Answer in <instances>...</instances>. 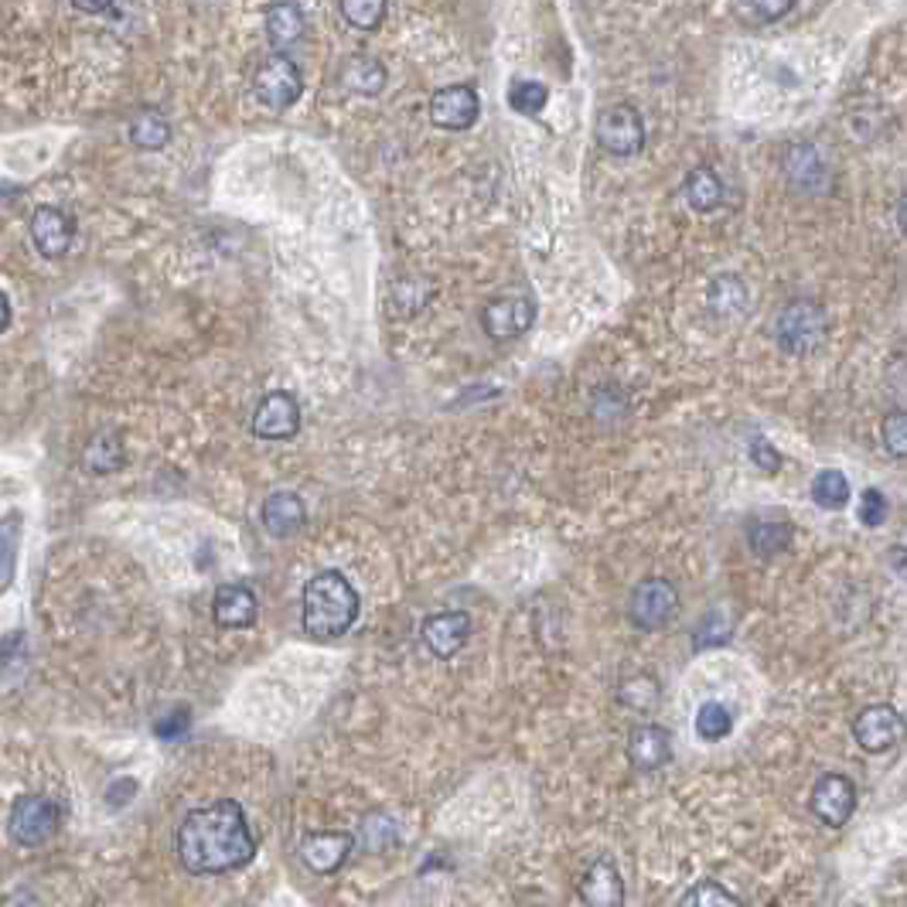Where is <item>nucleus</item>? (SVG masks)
<instances>
[{
    "label": "nucleus",
    "mask_w": 907,
    "mask_h": 907,
    "mask_svg": "<svg viewBox=\"0 0 907 907\" xmlns=\"http://www.w3.org/2000/svg\"><path fill=\"white\" fill-rule=\"evenodd\" d=\"M546 99H549V92H546V86L536 83V79H518V83H512V89H509V107H512L515 113H522V117H536V113L546 107Z\"/></svg>",
    "instance_id": "nucleus-32"
},
{
    "label": "nucleus",
    "mask_w": 907,
    "mask_h": 907,
    "mask_svg": "<svg viewBox=\"0 0 907 907\" xmlns=\"http://www.w3.org/2000/svg\"><path fill=\"white\" fill-rule=\"evenodd\" d=\"M304 34V11L297 4H291V0H281V4H273L266 11V39L273 45H294L297 39Z\"/></svg>",
    "instance_id": "nucleus-23"
},
{
    "label": "nucleus",
    "mask_w": 907,
    "mask_h": 907,
    "mask_svg": "<svg viewBox=\"0 0 907 907\" xmlns=\"http://www.w3.org/2000/svg\"><path fill=\"white\" fill-rule=\"evenodd\" d=\"M73 4L86 14H102V11L113 8V0H73Z\"/></svg>",
    "instance_id": "nucleus-42"
},
{
    "label": "nucleus",
    "mask_w": 907,
    "mask_h": 907,
    "mask_svg": "<svg viewBox=\"0 0 907 907\" xmlns=\"http://www.w3.org/2000/svg\"><path fill=\"white\" fill-rule=\"evenodd\" d=\"M359 843L365 853H386L400 843V832H396V822L390 816H382V812H372L362 819L359 826Z\"/></svg>",
    "instance_id": "nucleus-27"
},
{
    "label": "nucleus",
    "mask_w": 907,
    "mask_h": 907,
    "mask_svg": "<svg viewBox=\"0 0 907 907\" xmlns=\"http://www.w3.org/2000/svg\"><path fill=\"white\" fill-rule=\"evenodd\" d=\"M300 89H304L300 68L287 55L266 58L253 76V96L266 110H291L300 99Z\"/></svg>",
    "instance_id": "nucleus-4"
},
{
    "label": "nucleus",
    "mask_w": 907,
    "mask_h": 907,
    "mask_svg": "<svg viewBox=\"0 0 907 907\" xmlns=\"http://www.w3.org/2000/svg\"><path fill=\"white\" fill-rule=\"evenodd\" d=\"M345 86L362 96H375V92H382V86H386V68H382V62L372 55H356L345 65Z\"/></svg>",
    "instance_id": "nucleus-25"
},
{
    "label": "nucleus",
    "mask_w": 907,
    "mask_h": 907,
    "mask_svg": "<svg viewBox=\"0 0 907 907\" xmlns=\"http://www.w3.org/2000/svg\"><path fill=\"white\" fill-rule=\"evenodd\" d=\"M791 4H795V0H751V11H754L757 21L772 24V21L785 18L791 11Z\"/></svg>",
    "instance_id": "nucleus-41"
},
{
    "label": "nucleus",
    "mask_w": 907,
    "mask_h": 907,
    "mask_svg": "<svg viewBox=\"0 0 907 907\" xmlns=\"http://www.w3.org/2000/svg\"><path fill=\"white\" fill-rule=\"evenodd\" d=\"M717 904H723V907H741V897L726 894V890H723L720 884H713V881L696 884V887L682 897V907H717Z\"/></svg>",
    "instance_id": "nucleus-34"
},
{
    "label": "nucleus",
    "mask_w": 907,
    "mask_h": 907,
    "mask_svg": "<svg viewBox=\"0 0 907 907\" xmlns=\"http://www.w3.org/2000/svg\"><path fill=\"white\" fill-rule=\"evenodd\" d=\"M627 614H632V624L642 627V632H658L676 621L679 614V594L669 580L662 577H648L635 587L632 604H627Z\"/></svg>",
    "instance_id": "nucleus-6"
},
{
    "label": "nucleus",
    "mask_w": 907,
    "mask_h": 907,
    "mask_svg": "<svg viewBox=\"0 0 907 907\" xmlns=\"http://www.w3.org/2000/svg\"><path fill=\"white\" fill-rule=\"evenodd\" d=\"M304 522H307V509H304L300 495L276 492V495L266 499V505H263V526H266L270 536L287 539L297 529H304Z\"/></svg>",
    "instance_id": "nucleus-19"
},
{
    "label": "nucleus",
    "mask_w": 907,
    "mask_h": 907,
    "mask_svg": "<svg viewBox=\"0 0 907 907\" xmlns=\"http://www.w3.org/2000/svg\"><path fill=\"white\" fill-rule=\"evenodd\" d=\"M256 594L242 583H222L212 598V618L219 627H250L256 621Z\"/></svg>",
    "instance_id": "nucleus-17"
},
{
    "label": "nucleus",
    "mask_w": 907,
    "mask_h": 907,
    "mask_svg": "<svg viewBox=\"0 0 907 907\" xmlns=\"http://www.w3.org/2000/svg\"><path fill=\"white\" fill-rule=\"evenodd\" d=\"M359 618V594L338 570H321L304 583L300 624L314 642L341 638Z\"/></svg>",
    "instance_id": "nucleus-2"
},
{
    "label": "nucleus",
    "mask_w": 907,
    "mask_h": 907,
    "mask_svg": "<svg viewBox=\"0 0 907 907\" xmlns=\"http://www.w3.org/2000/svg\"><path fill=\"white\" fill-rule=\"evenodd\" d=\"M734 635V614L730 611H707V618L692 627V648H710V645H726Z\"/></svg>",
    "instance_id": "nucleus-30"
},
{
    "label": "nucleus",
    "mask_w": 907,
    "mask_h": 907,
    "mask_svg": "<svg viewBox=\"0 0 907 907\" xmlns=\"http://www.w3.org/2000/svg\"><path fill=\"white\" fill-rule=\"evenodd\" d=\"M686 201L696 212H713V208L723 201V182L717 178V171L710 167H696L686 178Z\"/></svg>",
    "instance_id": "nucleus-24"
},
{
    "label": "nucleus",
    "mask_w": 907,
    "mask_h": 907,
    "mask_svg": "<svg viewBox=\"0 0 907 907\" xmlns=\"http://www.w3.org/2000/svg\"><path fill=\"white\" fill-rule=\"evenodd\" d=\"M673 757V734L666 726L642 723L627 737V761L635 764V772H658L662 764H669Z\"/></svg>",
    "instance_id": "nucleus-16"
},
{
    "label": "nucleus",
    "mask_w": 907,
    "mask_h": 907,
    "mask_svg": "<svg viewBox=\"0 0 907 907\" xmlns=\"http://www.w3.org/2000/svg\"><path fill=\"white\" fill-rule=\"evenodd\" d=\"M826 310L812 300H791L782 307L775 321V341L782 345V352L788 356H809L822 345L826 338Z\"/></svg>",
    "instance_id": "nucleus-3"
},
{
    "label": "nucleus",
    "mask_w": 907,
    "mask_h": 907,
    "mask_svg": "<svg viewBox=\"0 0 907 907\" xmlns=\"http://www.w3.org/2000/svg\"><path fill=\"white\" fill-rule=\"evenodd\" d=\"M730 726H734V717H730V710L717 700L703 703L700 713H696V734H700L703 741H723L730 734Z\"/></svg>",
    "instance_id": "nucleus-31"
},
{
    "label": "nucleus",
    "mask_w": 907,
    "mask_h": 907,
    "mask_svg": "<svg viewBox=\"0 0 907 907\" xmlns=\"http://www.w3.org/2000/svg\"><path fill=\"white\" fill-rule=\"evenodd\" d=\"M795 539V526L785 518H757L747 529V546L754 549V556L761 560H772V556H782Z\"/></svg>",
    "instance_id": "nucleus-21"
},
{
    "label": "nucleus",
    "mask_w": 907,
    "mask_h": 907,
    "mask_svg": "<svg viewBox=\"0 0 907 907\" xmlns=\"http://www.w3.org/2000/svg\"><path fill=\"white\" fill-rule=\"evenodd\" d=\"M856 518L863 522L866 529H881L884 522H887V499L877 492V488H866V492L860 495Z\"/></svg>",
    "instance_id": "nucleus-37"
},
{
    "label": "nucleus",
    "mask_w": 907,
    "mask_h": 907,
    "mask_svg": "<svg viewBox=\"0 0 907 907\" xmlns=\"http://www.w3.org/2000/svg\"><path fill=\"white\" fill-rule=\"evenodd\" d=\"M890 567L897 570V577H904V580H907V549H900V546H894V549H890Z\"/></svg>",
    "instance_id": "nucleus-43"
},
{
    "label": "nucleus",
    "mask_w": 907,
    "mask_h": 907,
    "mask_svg": "<svg viewBox=\"0 0 907 907\" xmlns=\"http://www.w3.org/2000/svg\"><path fill=\"white\" fill-rule=\"evenodd\" d=\"M420 284H424V281H400V284L393 287V307H396L400 314H416V310H420V307L430 300V291L413 294Z\"/></svg>",
    "instance_id": "nucleus-38"
},
{
    "label": "nucleus",
    "mask_w": 907,
    "mask_h": 907,
    "mask_svg": "<svg viewBox=\"0 0 907 907\" xmlns=\"http://www.w3.org/2000/svg\"><path fill=\"white\" fill-rule=\"evenodd\" d=\"M188 726H192V713H188L185 707H178V710H171L164 720H157L154 734H157L161 741H178L182 734H188Z\"/></svg>",
    "instance_id": "nucleus-39"
},
{
    "label": "nucleus",
    "mask_w": 907,
    "mask_h": 907,
    "mask_svg": "<svg viewBox=\"0 0 907 907\" xmlns=\"http://www.w3.org/2000/svg\"><path fill=\"white\" fill-rule=\"evenodd\" d=\"M250 430L260 440H291L300 430V406L291 393H270L253 409Z\"/></svg>",
    "instance_id": "nucleus-10"
},
{
    "label": "nucleus",
    "mask_w": 907,
    "mask_h": 907,
    "mask_svg": "<svg viewBox=\"0 0 907 907\" xmlns=\"http://www.w3.org/2000/svg\"><path fill=\"white\" fill-rule=\"evenodd\" d=\"M341 14L352 28L372 31L386 18V0H341Z\"/></svg>",
    "instance_id": "nucleus-33"
},
{
    "label": "nucleus",
    "mask_w": 907,
    "mask_h": 907,
    "mask_svg": "<svg viewBox=\"0 0 907 907\" xmlns=\"http://www.w3.org/2000/svg\"><path fill=\"white\" fill-rule=\"evenodd\" d=\"M707 300H710V310L720 314V318H737V314L747 310L751 294L737 273H720L707 291Z\"/></svg>",
    "instance_id": "nucleus-22"
},
{
    "label": "nucleus",
    "mask_w": 907,
    "mask_h": 907,
    "mask_svg": "<svg viewBox=\"0 0 907 907\" xmlns=\"http://www.w3.org/2000/svg\"><path fill=\"white\" fill-rule=\"evenodd\" d=\"M897 222H900V229L907 232V195H904L900 205H897Z\"/></svg>",
    "instance_id": "nucleus-45"
},
{
    "label": "nucleus",
    "mask_w": 907,
    "mask_h": 907,
    "mask_svg": "<svg viewBox=\"0 0 907 907\" xmlns=\"http://www.w3.org/2000/svg\"><path fill=\"white\" fill-rule=\"evenodd\" d=\"M853 737L856 744L866 751V754H887L894 751L897 744H904L907 737V720L887 707V703H877V707H866L856 713L853 720Z\"/></svg>",
    "instance_id": "nucleus-7"
},
{
    "label": "nucleus",
    "mask_w": 907,
    "mask_h": 907,
    "mask_svg": "<svg viewBox=\"0 0 907 907\" xmlns=\"http://www.w3.org/2000/svg\"><path fill=\"white\" fill-rule=\"evenodd\" d=\"M83 461H86V468L96 471V474H113V471H120V468H123V444H120V437H117V434H96V437L89 440L86 454H83Z\"/></svg>",
    "instance_id": "nucleus-26"
},
{
    "label": "nucleus",
    "mask_w": 907,
    "mask_h": 907,
    "mask_svg": "<svg viewBox=\"0 0 907 907\" xmlns=\"http://www.w3.org/2000/svg\"><path fill=\"white\" fill-rule=\"evenodd\" d=\"M533 321H536V304L522 294L499 297L481 310V328L495 341H512L518 335H526L533 328Z\"/></svg>",
    "instance_id": "nucleus-8"
},
{
    "label": "nucleus",
    "mask_w": 907,
    "mask_h": 907,
    "mask_svg": "<svg viewBox=\"0 0 907 907\" xmlns=\"http://www.w3.org/2000/svg\"><path fill=\"white\" fill-rule=\"evenodd\" d=\"M598 141L608 154L614 157H632L642 151L645 144V123L638 117V110L632 107H611L601 120H598Z\"/></svg>",
    "instance_id": "nucleus-9"
},
{
    "label": "nucleus",
    "mask_w": 907,
    "mask_h": 907,
    "mask_svg": "<svg viewBox=\"0 0 907 907\" xmlns=\"http://www.w3.org/2000/svg\"><path fill=\"white\" fill-rule=\"evenodd\" d=\"M31 242L45 260H58L73 247V219H68L62 208L42 205L39 212L31 216Z\"/></svg>",
    "instance_id": "nucleus-14"
},
{
    "label": "nucleus",
    "mask_w": 907,
    "mask_h": 907,
    "mask_svg": "<svg viewBox=\"0 0 907 907\" xmlns=\"http://www.w3.org/2000/svg\"><path fill=\"white\" fill-rule=\"evenodd\" d=\"M580 897L590 907H621L624 904V884H621L611 860H598L587 870V877L580 884Z\"/></svg>",
    "instance_id": "nucleus-20"
},
{
    "label": "nucleus",
    "mask_w": 907,
    "mask_h": 907,
    "mask_svg": "<svg viewBox=\"0 0 907 907\" xmlns=\"http://www.w3.org/2000/svg\"><path fill=\"white\" fill-rule=\"evenodd\" d=\"M356 840L348 832H307L300 840V860L314 874H335L345 866Z\"/></svg>",
    "instance_id": "nucleus-15"
},
{
    "label": "nucleus",
    "mask_w": 907,
    "mask_h": 907,
    "mask_svg": "<svg viewBox=\"0 0 907 907\" xmlns=\"http://www.w3.org/2000/svg\"><path fill=\"white\" fill-rule=\"evenodd\" d=\"M8 325H11V300L0 291V331H8Z\"/></svg>",
    "instance_id": "nucleus-44"
},
{
    "label": "nucleus",
    "mask_w": 907,
    "mask_h": 907,
    "mask_svg": "<svg viewBox=\"0 0 907 907\" xmlns=\"http://www.w3.org/2000/svg\"><path fill=\"white\" fill-rule=\"evenodd\" d=\"M58 806L45 795H24L14 801V809L8 816V829L11 840L18 846H42L48 843L55 829H58Z\"/></svg>",
    "instance_id": "nucleus-5"
},
{
    "label": "nucleus",
    "mask_w": 907,
    "mask_h": 907,
    "mask_svg": "<svg viewBox=\"0 0 907 907\" xmlns=\"http://www.w3.org/2000/svg\"><path fill=\"white\" fill-rule=\"evenodd\" d=\"M658 700V682L652 676H635V682L621 686V703L635 710H652Z\"/></svg>",
    "instance_id": "nucleus-35"
},
{
    "label": "nucleus",
    "mask_w": 907,
    "mask_h": 907,
    "mask_svg": "<svg viewBox=\"0 0 907 907\" xmlns=\"http://www.w3.org/2000/svg\"><path fill=\"white\" fill-rule=\"evenodd\" d=\"M420 638L437 658H450V655H458L465 648V642L471 638V618L465 611L430 614L420 627Z\"/></svg>",
    "instance_id": "nucleus-13"
},
{
    "label": "nucleus",
    "mask_w": 907,
    "mask_h": 907,
    "mask_svg": "<svg viewBox=\"0 0 907 907\" xmlns=\"http://www.w3.org/2000/svg\"><path fill=\"white\" fill-rule=\"evenodd\" d=\"M130 141L141 147V151H161L171 141V123L161 113L144 110L141 117L130 123Z\"/></svg>",
    "instance_id": "nucleus-28"
},
{
    "label": "nucleus",
    "mask_w": 907,
    "mask_h": 907,
    "mask_svg": "<svg viewBox=\"0 0 907 907\" xmlns=\"http://www.w3.org/2000/svg\"><path fill=\"white\" fill-rule=\"evenodd\" d=\"M481 113V99L471 86H447L430 99V120L440 130H468Z\"/></svg>",
    "instance_id": "nucleus-12"
},
{
    "label": "nucleus",
    "mask_w": 907,
    "mask_h": 907,
    "mask_svg": "<svg viewBox=\"0 0 907 907\" xmlns=\"http://www.w3.org/2000/svg\"><path fill=\"white\" fill-rule=\"evenodd\" d=\"M751 461H754L761 471L775 474V471L782 468V454H778L772 444H767V440H761V437H757V440L751 444Z\"/></svg>",
    "instance_id": "nucleus-40"
},
{
    "label": "nucleus",
    "mask_w": 907,
    "mask_h": 907,
    "mask_svg": "<svg viewBox=\"0 0 907 907\" xmlns=\"http://www.w3.org/2000/svg\"><path fill=\"white\" fill-rule=\"evenodd\" d=\"M884 447L890 458H907V409H894L881 427Z\"/></svg>",
    "instance_id": "nucleus-36"
},
{
    "label": "nucleus",
    "mask_w": 907,
    "mask_h": 907,
    "mask_svg": "<svg viewBox=\"0 0 907 907\" xmlns=\"http://www.w3.org/2000/svg\"><path fill=\"white\" fill-rule=\"evenodd\" d=\"M785 174H788V182L791 188L798 192H822L826 182H829V171L819 157V151L812 144H795L785 157Z\"/></svg>",
    "instance_id": "nucleus-18"
},
{
    "label": "nucleus",
    "mask_w": 907,
    "mask_h": 907,
    "mask_svg": "<svg viewBox=\"0 0 907 907\" xmlns=\"http://www.w3.org/2000/svg\"><path fill=\"white\" fill-rule=\"evenodd\" d=\"M812 499H816V505L832 509V512L846 509V502H850V481H846V474L835 471V468L819 471L816 481H812Z\"/></svg>",
    "instance_id": "nucleus-29"
},
{
    "label": "nucleus",
    "mask_w": 907,
    "mask_h": 907,
    "mask_svg": "<svg viewBox=\"0 0 907 907\" xmlns=\"http://www.w3.org/2000/svg\"><path fill=\"white\" fill-rule=\"evenodd\" d=\"M174 850H178L188 874L212 877L247 866L256 853V840L239 801L222 798L212 801V806L192 809L182 819L178 835H174Z\"/></svg>",
    "instance_id": "nucleus-1"
},
{
    "label": "nucleus",
    "mask_w": 907,
    "mask_h": 907,
    "mask_svg": "<svg viewBox=\"0 0 907 907\" xmlns=\"http://www.w3.org/2000/svg\"><path fill=\"white\" fill-rule=\"evenodd\" d=\"M856 809V788L843 775H822L812 788V812L829 829H843Z\"/></svg>",
    "instance_id": "nucleus-11"
}]
</instances>
